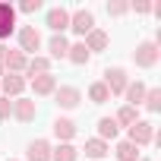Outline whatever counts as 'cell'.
Masks as SVG:
<instances>
[{
	"instance_id": "1",
	"label": "cell",
	"mask_w": 161,
	"mask_h": 161,
	"mask_svg": "<svg viewBox=\"0 0 161 161\" xmlns=\"http://www.w3.org/2000/svg\"><path fill=\"white\" fill-rule=\"evenodd\" d=\"M16 47L25 54V57H35L41 47H44V38L35 25H19L16 29Z\"/></svg>"
},
{
	"instance_id": "2",
	"label": "cell",
	"mask_w": 161,
	"mask_h": 161,
	"mask_svg": "<svg viewBox=\"0 0 161 161\" xmlns=\"http://www.w3.org/2000/svg\"><path fill=\"white\" fill-rule=\"evenodd\" d=\"M92 29H98L95 25V13L89 10V7H79V10H69V32L82 41Z\"/></svg>"
},
{
	"instance_id": "3",
	"label": "cell",
	"mask_w": 161,
	"mask_h": 161,
	"mask_svg": "<svg viewBox=\"0 0 161 161\" xmlns=\"http://www.w3.org/2000/svg\"><path fill=\"white\" fill-rule=\"evenodd\" d=\"M158 60H161V47H158L155 41H139V44H136V51H133V63H136L139 69H155Z\"/></svg>"
},
{
	"instance_id": "4",
	"label": "cell",
	"mask_w": 161,
	"mask_h": 161,
	"mask_svg": "<svg viewBox=\"0 0 161 161\" xmlns=\"http://www.w3.org/2000/svg\"><path fill=\"white\" fill-rule=\"evenodd\" d=\"M126 142H133L136 148H145V145H152V142H155V123L139 117L133 126H126Z\"/></svg>"
},
{
	"instance_id": "5",
	"label": "cell",
	"mask_w": 161,
	"mask_h": 161,
	"mask_svg": "<svg viewBox=\"0 0 161 161\" xmlns=\"http://www.w3.org/2000/svg\"><path fill=\"white\" fill-rule=\"evenodd\" d=\"M101 82L108 86L111 98H114V95H123V92H126V86H130V73H126V66H108Z\"/></svg>"
},
{
	"instance_id": "6",
	"label": "cell",
	"mask_w": 161,
	"mask_h": 161,
	"mask_svg": "<svg viewBox=\"0 0 161 161\" xmlns=\"http://www.w3.org/2000/svg\"><path fill=\"white\" fill-rule=\"evenodd\" d=\"M54 101H57L60 111H76L79 104H82V89H76V86H57Z\"/></svg>"
},
{
	"instance_id": "7",
	"label": "cell",
	"mask_w": 161,
	"mask_h": 161,
	"mask_svg": "<svg viewBox=\"0 0 161 161\" xmlns=\"http://www.w3.org/2000/svg\"><path fill=\"white\" fill-rule=\"evenodd\" d=\"M29 89V82H25V76H16V73H7L3 79H0V95L3 98H10V101H16V98H22V92Z\"/></svg>"
},
{
	"instance_id": "8",
	"label": "cell",
	"mask_w": 161,
	"mask_h": 161,
	"mask_svg": "<svg viewBox=\"0 0 161 161\" xmlns=\"http://www.w3.org/2000/svg\"><path fill=\"white\" fill-rule=\"evenodd\" d=\"M44 25H47L54 35H63V32L69 29V10H66V7H51V10L44 13Z\"/></svg>"
},
{
	"instance_id": "9",
	"label": "cell",
	"mask_w": 161,
	"mask_h": 161,
	"mask_svg": "<svg viewBox=\"0 0 161 161\" xmlns=\"http://www.w3.org/2000/svg\"><path fill=\"white\" fill-rule=\"evenodd\" d=\"M16 16H19V13H16V7L0 0V44H3V41L16 32V25H19V22H16Z\"/></svg>"
},
{
	"instance_id": "10",
	"label": "cell",
	"mask_w": 161,
	"mask_h": 161,
	"mask_svg": "<svg viewBox=\"0 0 161 161\" xmlns=\"http://www.w3.org/2000/svg\"><path fill=\"white\" fill-rule=\"evenodd\" d=\"M13 117L19 120V123H32L35 117H38V104H35V98H16L13 101Z\"/></svg>"
},
{
	"instance_id": "11",
	"label": "cell",
	"mask_w": 161,
	"mask_h": 161,
	"mask_svg": "<svg viewBox=\"0 0 161 161\" xmlns=\"http://www.w3.org/2000/svg\"><path fill=\"white\" fill-rule=\"evenodd\" d=\"M51 66H54V60L51 57H44V54H35V57H29V63H25V82L29 79H35V76H44V73H51Z\"/></svg>"
},
{
	"instance_id": "12",
	"label": "cell",
	"mask_w": 161,
	"mask_h": 161,
	"mask_svg": "<svg viewBox=\"0 0 161 161\" xmlns=\"http://www.w3.org/2000/svg\"><path fill=\"white\" fill-rule=\"evenodd\" d=\"M29 86H32V92H35L38 98H47V95H54V92H57V76H54V73L35 76V79H29Z\"/></svg>"
},
{
	"instance_id": "13",
	"label": "cell",
	"mask_w": 161,
	"mask_h": 161,
	"mask_svg": "<svg viewBox=\"0 0 161 161\" xmlns=\"http://www.w3.org/2000/svg\"><path fill=\"white\" fill-rule=\"evenodd\" d=\"M82 44L89 47V54H101V51H108V44H111V35H108L104 29H92V32L82 38Z\"/></svg>"
},
{
	"instance_id": "14",
	"label": "cell",
	"mask_w": 161,
	"mask_h": 161,
	"mask_svg": "<svg viewBox=\"0 0 161 161\" xmlns=\"http://www.w3.org/2000/svg\"><path fill=\"white\" fill-rule=\"evenodd\" d=\"M51 152H54V145L47 139H32L25 148V161H51Z\"/></svg>"
},
{
	"instance_id": "15",
	"label": "cell",
	"mask_w": 161,
	"mask_h": 161,
	"mask_svg": "<svg viewBox=\"0 0 161 161\" xmlns=\"http://www.w3.org/2000/svg\"><path fill=\"white\" fill-rule=\"evenodd\" d=\"M25 63H29V57H25L19 47H7V60H3V69H7V73L22 76V73H25Z\"/></svg>"
},
{
	"instance_id": "16",
	"label": "cell",
	"mask_w": 161,
	"mask_h": 161,
	"mask_svg": "<svg viewBox=\"0 0 161 161\" xmlns=\"http://www.w3.org/2000/svg\"><path fill=\"white\" fill-rule=\"evenodd\" d=\"M51 133H54L60 142H73V136H76V120H73V117H57V120L51 123Z\"/></svg>"
},
{
	"instance_id": "17",
	"label": "cell",
	"mask_w": 161,
	"mask_h": 161,
	"mask_svg": "<svg viewBox=\"0 0 161 161\" xmlns=\"http://www.w3.org/2000/svg\"><path fill=\"white\" fill-rule=\"evenodd\" d=\"M66 51H69V38L66 35H51L47 38V57L51 60H66Z\"/></svg>"
},
{
	"instance_id": "18",
	"label": "cell",
	"mask_w": 161,
	"mask_h": 161,
	"mask_svg": "<svg viewBox=\"0 0 161 161\" xmlns=\"http://www.w3.org/2000/svg\"><path fill=\"white\" fill-rule=\"evenodd\" d=\"M82 152H86V158H92V161H101V158H108L111 155V145L104 142V139H86V145H82Z\"/></svg>"
},
{
	"instance_id": "19",
	"label": "cell",
	"mask_w": 161,
	"mask_h": 161,
	"mask_svg": "<svg viewBox=\"0 0 161 161\" xmlns=\"http://www.w3.org/2000/svg\"><path fill=\"white\" fill-rule=\"evenodd\" d=\"M66 60H69L73 66H89L92 54H89V47H86L82 41H69V51H66Z\"/></svg>"
},
{
	"instance_id": "20",
	"label": "cell",
	"mask_w": 161,
	"mask_h": 161,
	"mask_svg": "<svg viewBox=\"0 0 161 161\" xmlns=\"http://www.w3.org/2000/svg\"><path fill=\"white\" fill-rule=\"evenodd\" d=\"M145 82H142V79H136V82H133V79H130V86H126V92H123V98H126V104L130 108H139L142 104V98H145Z\"/></svg>"
},
{
	"instance_id": "21",
	"label": "cell",
	"mask_w": 161,
	"mask_h": 161,
	"mask_svg": "<svg viewBox=\"0 0 161 161\" xmlns=\"http://www.w3.org/2000/svg\"><path fill=\"white\" fill-rule=\"evenodd\" d=\"M117 136H120V126H117V120H114V117H101V120H98V139H104V142L111 145Z\"/></svg>"
},
{
	"instance_id": "22",
	"label": "cell",
	"mask_w": 161,
	"mask_h": 161,
	"mask_svg": "<svg viewBox=\"0 0 161 161\" xmlns=\"http://www.w3.org/2000/svg\"><path fill=\"white\" fill-rule=\"evenodd\" d=\"M51 161H79V148L73 142H60V145H54Z\"/></svg>"
},
{
	"instance_id": "23",
	"label": "cell",
	"mask_w": 161,
	"mask_h": 161,
	"mask_svg": "<svg viewBox=\"0 0 161 161\" xmlns=\"http://www.w3.org/2000/svg\"><path fill=\"white\" fill-rule=\"evenodd\" d=\"M114 158H117V161H139V148H136L133 142L120 139V142L114 145Z\"/></svg>"
},
{
	"instance_id": "24",
	"label": "cell",
	"mask_w": 161,
	"mask_h": 161,
	"mask_svg": "<svg viewBox=\"0 0 161 161\" xmlns=\"http://www.w3.org/2000/svg\"><path fill=\"white\" fill-rule=\"evenodd\" d=\"M89 101H92V104H108V101H111V92H108V86L101 82V79L89 86Z\"/></svg>"
},
{
	"instance_id": "25",
	"label": "cell",
	"mask_w": 161,
	"mask_h": 161,
	"mask_svg": "<svg viewBox=\"0 0 161 161\" xmlns=\"http://www.w3.org/2000/svg\"><path fill=\"white\" fill-rule=\"evenodd\" d=\"M142 108L148 111V114H158L161 111V89H145V98H142Z\"/></svg>"
},
{
	"instance_id": "26",
	"label": "cell",
	"mask_w": 161,
	"mask_h": 161,
	"mask_svg": "<svg viewBox=\"0 0 161 161\" xmlns=\"http://www.w3.org/2000/svg\"><path fill=\"white\" fill-rule=\"evenodd\" d=\"M114 120H117V126H133V123L139 120V108H130V104H123V108L114 114Z\"/></svg>"
},
{
	"instance_id": "27",
	"label": "cell",
	"mask_w": 161,
	"mask_h": 161,
	"mask_svg": "<svg viewBox=\"0 0 161 161\" xmlns=\"http://www.w3.org/2000/svg\"><path fill=\"white\" fill-rule=\"evenodd\" d=\"M104 10H108V16H114V19H117V16H126V13H130V0H108Z\"/></svg>"
},
{
	"instance_id": "28",
	"label": "cell",
	"mask_w": 161,
	"mask_h": 161,
	"mask_svg": "<svg viewBox=\"0 0 161 161\" xmlns=\"http://www.w3.org/2000/svg\"><path fill=\"white\" fill-rule=\"evenodd\" d=\"M41 7H44L41 0H22V3L16 7V13H25V16H29V13H38Z\"/></svg>"
},
{
	"instance_id": "29",
	"label": "cell",
	"mask_w": 161,
	"mask_h": 161,
	"mask_svg": "<svg viewBox=\"0 0 161 161\" xmlns=\"http://www.w3.org/2000/svg\"><path fill=\"white\" fill-rule=\"evenodd\" d=\"M130 13L148 16V13H152V0H136V3H130Z\"/></svg>"
},
{
	"instance_id": "30",
	"label": "cell",
	"mask_w": 161,
	"mask_h": 161,
	"mask_svg": "<svg viewBox=\"0 0 161 161\" xmlns=\"http://www.w3.org/2000/svg\"><path fill=\"white\" fill-rule=\"evenodd\" d=\"M10 117H13V101L0 95V123H3V120H10Z\"/></svg>"
},
{
	"instance_id": "31",
	"label": "cell",
	"mask_w": 161,
	"mask_h": 161,
	"mask_svg": "<svg viewBox=\"0 0 161 161\" xmlns=\"http://www.w3.org/2000/svg\"><path fill=\"white\" fill-rule=\"evenodd\" d=\"M3 60H7V44H0V79L7 76V69H3Z\"/></svg>"
},
{
	"instance_id": "32",
	"label": "cell",
	"mask_w": 161,
	"mask_h": 161,
	"mask_svg": "<svg viewBox=\"0 0 161 161\" xmlns=\"http://www.w3.org/2000/svg\"><path fill=\"white\" fill-rule=\"evenodd\" d=\"M7 161H19V158H7Z\"/></svg>"
},
{
	"instance_id": "33",
	"label": "cell",
	"mask_w": 161,
	"mask_h": 161,
	"mask_svg": "<svg viewBox=\"0 0 161 161\" xmlns=\"http://www.w3.org/2000/svg\"><path fill=\"white\" fill-rule=\"evenodd\" d=\"M139 161H152V158H139Z\"/></svg>"
}]
</instances>
